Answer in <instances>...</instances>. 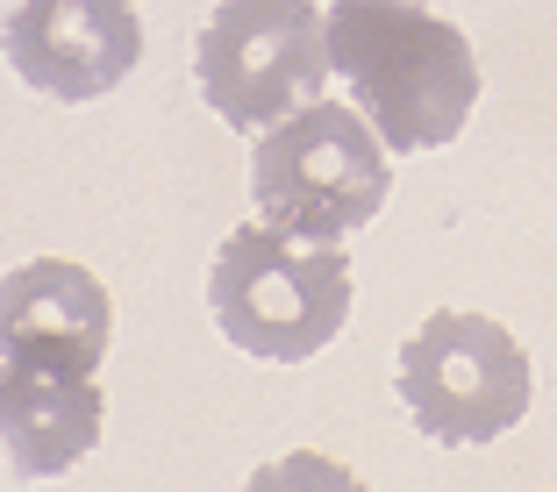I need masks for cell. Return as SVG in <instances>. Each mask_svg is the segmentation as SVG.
I'll list each match as a JSON object with an SVG mask.
<instances>
[{"label":"cell","instance_id":"3","mask_svg":"<svg viewBox=\"0 0 557 492\" xmlns=\"http://www.w3.org/2000/svg\"><path fill=\"white\" fill-rule=\"evenodd\" d=\"M386 186H394V164H386L379 129L336 100L294 108L286 122L258 129V150H250L258 222L300 236V243H344L350 229L379 222Z\"/></svg>","mask_w":557,"mask_h":492},{"label":"cell","instance_id":"2","mask_svg":"<svg viewBox=\"0 0 557 492\" xmlns=\"http://www.w3.org/2000/svg\"><path fill=\"white\" fill-rule=\"evenodd\" d=\"M208 307L244 357L308 364L350 321V264L344 243H300V236L250 222L222 236L208 264Z\"/></svg>","mask_w":557,"mask_h":492},{"label":"cell","instance_id":"7","mask_svg":"<svg viewBox=\"0 0 557 492\" xmlns=\"http://www.w3.org/2000/svg\"><path fill=\"white\" fill-rule=\"evenodd\" d=\"M108 336H115V307L86 264L36 257L0 279V364L94 378Z\"/></svg>","mask_w":557,"mask_h":492},{"label":"cell","instance_id":"6","mask_svg":"<svg viewBox=\"0 0 557 492\" xmlns=\"http://www.w3.org/2000/svg\"><path fill=\"white\" fill-rule=\"evenodd\" d=\"M0 58L50 100H100L136 72L144 22L129 0H8Z\"/></svg>","mask_w":557,"mask_h":492},{"label":"cell","instance_id":"8","mask_svg":"<svg viewBox=\"0 0 557 492\" xmlns=\"http://www.w3.org/2000/svg\"><path fill=\"white\" fill-rule=\"evenodd\" d=\"M100 421H108L100 378L0 364V443L15 478H65L100 443Z\"/></svg>","mask_w":557,"mask_h":492},{"label":"cell","instance_id":"4","mask_svg":"<svg viewBox=\"0 0 557 492\" xmlns=\"http://www.w3.org/2000/svg\"><path fill=\"white\" fill-rule=\"evenodd\" d=\"M194 79L230 129H272L329 86V15L314 0H222L194 43Z\"/></svg>","mask_w":557,"mask_h":492},{"label":"cell","instance_id":"1","mask_svg":"<svg viewBox=\"0 0 557 492\" xmlns=\"http://www.w3.org/2000/svg\"><path fill=\"white\" fill-rule=\"evenodd\" d=\"M329 65L386 150H443L472 122L479 58L422 0H336Z\"/></svg>","mask_w":557,"mask_h":492},{"label":"cell","instance_id":"5","mask_svg":"<svg viewBox=\"0 0 557 492\" xmlns=\"http://www.w3.org/2000/svg\"><path fill=\"white\" fill-rule=\"evenodd\" d=\"M394 386H400V407L414 414V428H422L429 443H493L536 400L529 350L500 321L458 314V307L429 314L400 343Z\"/></svg>","mask_w":557,"mask_h":492}]
</instances>
